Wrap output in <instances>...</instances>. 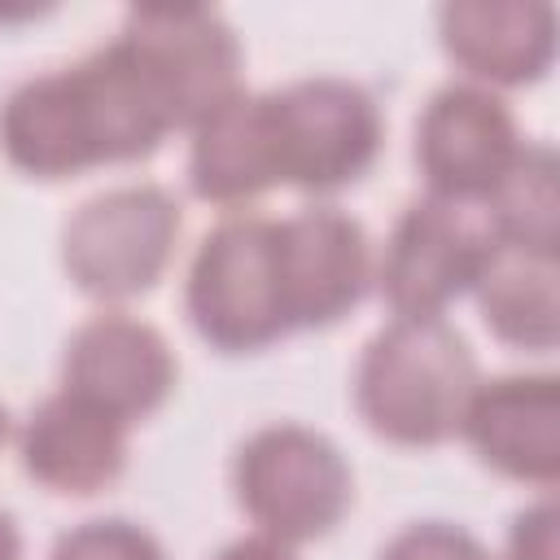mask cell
<instances>
[{"label":"cell","instance_id":"2","mask_svg":"<svg viewBox=\"0 0 560 560\" xmlns=\"http://www.w3.org/2000/svg\"><path fill=\"white\" fill-rule=\"evenodd\" d=\"M477 359L442 315H394L354 368L359 420L394 446H438L459 433Z\"/></svg>","mask_w":560,"mask_h":560},{"label":"cell","instance_id":"23","mask_svg":"<svg viewBox=\"0 0 560 560\" xmlns=\"http://www.w3.org/2000/svg\"><path fill=\"white\" fill-rule=\"evenodd\" d=\"M9 438V411H4V402H0V442Z\"/></svg>","mask_w":560,"mask_h":560},{"label":"cell","instance_id":"22","mask_svg":"<svg viewBox=\"0 0 560 560\" xmlns=\"http://www.w3.org/2000/svg\"><path fill=\"white\" fill-rule=\"evenodd\" d=\"M0 560H22V529L4 508H0Z\"/></svg>","mask_w":560,"mask_h":560},{"label":"cell","instance_id":"8","mask_svg":"<svg viewBox=\"0 0 560 560\" xmlns=\"http://www.w3.org/2000/svg\"><path fill=\"white\" fill-rule=\"evenodd\" d=\"M499 245L481 201L424 192L394 219L376 289L394 315H442L459 293L477 289Z\"/></svg>","mask_w":560,"mask_h":560},{"label":"cell","instance_id":"16","mask_svg":"<svg viewBox=\"0 0 560 560\" xmlns=\"http://www.w3.org/2000/svg\"><path fill=\"white\" fill-rule=\"evenodd\" d=\"M560 267L556 254H525L512 245H499L494 262L477 280V306L486 328L516 350L547 354L560 341V293H556Z\"/></svg>","mask_w":560,"mask_h":560},{"label":"cell","instance_id":"6","mask_svg":"<svg viewBox=\"0 0 560 560\" xmlns=\"http://www.w3.org/2000/svg\"><path fill=\"white\" fill-rule=\"evenodd\" d=\"M262 101L280 184L337 192L372 171L385 122L368 88L337 74H311L262 92Z\"/></svg>","mask_w":560,"mask_h":560},{"label":"cell","instance_id":"7","mask_svg":"<svg viewBox=\"0 0 560 560\" xmlns=\"http://www.w3.org/2000/svg\"><path fill=\"white\" fill-rule=\"evenodd\" d=\"M179 201L162 184H118L88 197L61 228V267L79 293L127 302L149 293L179 236Z\"/></svg>","mask_w":560,"mask_h":560},{"label":"cell","instance_id":"20","mask_svg":"<svg viewBox=\"0 0 560 560\" xmlns=\"http://www.w3.org/2000/svg\"><path fill=\"white\" fill-rule=\"evenodd\" d=\"M503 560H556V499L551 494H542L538 503L512 516Z\"/></svg>","mask_w":560,"mask_h":560},{"label":"cell","instance_id":"17","mask_svg":"<svg viewBox=\"0 0 560 560\" xmlns=\"http://www.w3.org/2000/svg\"><path fill=\"white\" fill-rule=\"evenodd\" d=\"M499 241L525 254H556L560 245V192H556V153L551 144H529L512 171L481 201Z\"/></svg>","mask_w":560,"mask_h":560},{"label":"cell","instance_id":"3","mask_svg":"<svg viewBox=\"0 0 560 560\" xmlns=\"http://www.w3.org/2000/svg\"><path fill=\"white\" fill-rule=\"evenodd\" d=\"M166 127H197L241 88V39L210 4H136L114 39Z\"/></svg>","mask_w":560,"mask_h":560},{"label":"cell","instance_id":"10","mask_svg":"<svg viewBox=\"0 0 560 560\" xmlns=\"http://www.w3.org/2000/svg\"><path fill=\"white\" fill-rule=\"evenodd\" d=\"M179 363L166 337L122 311L83 319L61 354V389L118 424L153 416L175 389Z\"/></svg>","mask_w":560,"mask_h":560},{"label":"cell","instance_id":"4","mask_svg":"<svg viewBox=\"0 0 560 560\" xmlns=\"http://www.w3.org/2000/svg\"><path fill=\"white\" fill-rule=\"evenodd\" d=\"M184 311L197 337L223 354H254L289 332L276 219L236 214L210 228L188 262Z\"/></svg>","mask_w":560,"mask_h":560},{"label":"cell","instance_id":"14","mask_svg":"<svg viewBox=\"0 0 560 560\" xmlns=\"http://www.w3.org/2000/svg\"><path fill=\"white\" fill-rule=\"evenodd\" d=\"M18 455L31 481L52 494H96L127 468V424L57 389L31 407Z\"/></svg>","mask_w":560,"mask_h":560},{"label":"cell","instance_id":"5","mask_svg":"<svg viewBox=\"0 0 560 560\" xmlns=\"http://www.w3.org/2000/svg\"><path fill=\"white\" fill-rule=\"evenodd\" d=\"M232 490L245 516L276 542L324 538L354 499L346 455L306 424H262L232 459Z\"/></svg>","mask_w":560,"mask_h":560},{"label":"cell","instance_id":"15","mask_svg":"<svg viewBox=\"0 0 560 560\" xmlns=\"http://www.w3.org/2000/svg\"><path fill=\"white\" fill-rule=\"evenodd\" d=\"M276 149L262 92H236L192 127L188 188L210 206H241L276 188Z\"/></svg>","mask_w":560,"mask_h":560},{"label":"cell","instance_id":"21","mask_svg":"<svg viewBox=\"0 0 560 560\" xmlns=\"http://www.w3.org/2000/svg\"><path fill=\"white\" fill-rule=\"evenodd\" d=\"M214 560H298V556H293L289 542H276V538H267V534H249V538L228 542Z\"/></svg>","mask_w":560,"mask_h":560},{"label":"cell","instance_id":"1","mask_svg":"<svg viewBox=\"0 0 560 560\" xmlns=\"http://www.w3.org/2000/svg\"><path fill=\"white\" fill-rule=\"evenodd\" d=\"M166 131V118L114 39L74 66L22 79L0 101V149L31 179H70L105 162H140Z\"/></svg>","mask_w":560,"mask_h":560},{"label":"cell","instance_id":"13","mask_svg":"<svg viewBox=\"0 0 560 560\" xmlns=\"http://www.w3.org/2000/svg\"><path fill=\"white\" fill-rule=\"evenodd\" d=\"M446 57L481 88L538 83L556 57V9L547 0H451L438 9Z\"/></svg>","mask_w":560,"mask_h":560},{"label":"cell","instance_id":"9","mask_svg":"<svg viewBox=\"0 0 560 560\" xmlns=\"http://www.w3.org/2000/svg\"><path fill=\"white\" fill-rule=\"evenodd\" d=\"M521 149L508 101L481 83L438 88L416 118V166L433 197L486 201Z\"/></svg>","mask_w":560,"mask_h":560},{"label":"cell","instance_id":"11","mask_svg":"<svg viewBox=\"0 0 560 560\" xmlns=\"http://www.w3.org/2000/svg\"><path fill=\"white\" fill-rule=\"evenodd\" d=\"M276 258L289 328H328L350 315L372 284L368 232L341 206H302L276 219Z\"/></svg>","mask_w":560,"mask_h":560},{"label":"cell","instance_id":"19","mask_svg":"<svg viewBox=\"0 0 560 560\" xmlns=\"http://www.w3.org/2000/svg\"><path fill=\"white\" fill-rule=\"evenodd\" d=\"M376 560H494V556L472 529L455 521H411L381 547Z\"/></svg>","mask_w":560,"mask_h":560},{"label":"cell","instance_id":"18","mask_svg":"<svg viewBox=\"0 0 560 560\" xmlns=\"http://www.w3.org/2000/svg\"><path fill=\"white\" fill-rule=\"evenodd\" d=\"M48 560H166V551L144 525L127 516H96L66 529Z\"/></svg>","mask_w":560,"mask_h":560},{"label":"cell","instance_id":"12","mask_svg":"<svg viewBox=\"0 0 560 560\" xmlns=\"http://www.w3.org/2000/svg\"><path fill=\"white\" fill-rule=\"evenodd\" d=\"M459 433L499 477L551 490L560 477V381L551 372L477 381Z\"/></svg>","mask_w":560,"mask_h":560}]
</instances>
